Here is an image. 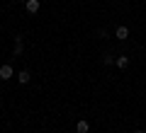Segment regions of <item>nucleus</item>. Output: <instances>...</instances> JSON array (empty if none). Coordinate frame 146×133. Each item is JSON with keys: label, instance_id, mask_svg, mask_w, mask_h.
<instances>
[{"label": "nucleus", "instance_id": "nucleus-1", "mask_svg": "<svg viewBox=\"0 0 146 133\" xmlns=\"http://www.w3.org/2000/svg\"><path fill=\"white\" fill-rule=\"evenodd\" d=\"M12 53H15V56H22V53H25V36H22V34L15 36V51H12Z\"/></svg>", "mask_w": 146, "mask_h": 133}, {"label": "nucleus", "instance_id": "nucleus-2", "mask_svg": "<svg viewBox=\"0 0 146 133\" xmlns=\"http://www.w3.org/2000/svg\"><path fill=\"white\" fill-rule=\"evenodd\" d=\"M12 75H15V70H12V66H10V63L0 66V80H10Z\"/></svg>", "mask_w": 146, "mask_h": 133}, {"label": "nucleus", "instance_id": "nucleus-3", "mask_svg": "<svg viewBox=\"0 0 146 133\" xmlns=\"http://www.w3.org/2000/svg\"><path fill=\"white\" fill-rule=\"evenodd\" d=\"M39 5H42L39 0H27V3H25V10L29 12V15H36V12H39Z\"/></svg>", "mask_w": 146, "mask_h": 133}, {"label": "nucleus", "instance_id": "nucleus-4", "mask_svg": "<svg viewBox=\"0 0 146 133\" xmlns=\"http://www.w3.org/2000/svg\"><path fill=\"white\" fill-rule=\"evenodd\" d=\"M115 36H117V39H122V41H124L127 36H129V27H124V24H122V27H117V29H115Z\"/></svg>", "mask_w": 146, "mask_h": 133}, {"label": "nucleus", "instance_id": "nucleus-5", "mask_svg": "<svg viewBox=\"0 0 146 133\" xmlns=\"http://www.w3.org/2000/svg\"><path fill=\"white\" fill-rule=\"evenodd\" d=\"M17 80H20V85H27V82L32 80V75H29V70H20V73H17Z\"/></svg>", "mask_w": 146, "mask_h": 133}, {"label": "nucleus", "instance_id": "nucleus-6", "mask_svg": "<svg viewBox=\"0 0 146 133\" xmlns=\"http://www.w3.org/2000/svg\"><path fill=\"white\" fill-rule=\"evenodd\" d=\"M76 131H78V133H88L90 131V123L85 121V119H80V121L76 123Z\"/></svg>", "mask_w": 146, "mask_h": 133}, {"label": "nucleus", "instance_id": "nucleus-7", "mask_svg": "<svg viewBox=\"0 0 146 133\" xmlns=\"http://www.w3.org/2000/svg\"><path fill=\"white\" fill-rule=\"evenodd\" d=\"M115 66H117V68H122V70H124V68L129 66V58H127V56H117V58H115Z\"/></svg>", "mask_w": 146, "mask_h": 133}, {"label": "nucleus", "instance_id": "nucleus-8", "mask_svg": "<svg viewBox=\"0 0 146 133\" xmlns=\"http://www.w3.org/2000/svg\"><path fill=\"white\" fill-rule=\"evenodd\" d=\"M102 66H115V56L105 53V56H102Z\"/></svg>", "mask_w": 146, "mask_h": 133}, {"label": "nucleus", "instance_id": "nucleus-9", "mask_svg": "<svg viewBox=\"0 0 146 133\" xmlns=\"http://www.w3.org/2000/svg\"><path fill=\"white\" fill-rule=\"evenodd\" d=\"M134 133H144V131H134Z\"/></svg>", "mask_w": 146, "mask_h": 133}, {"label": "nucleus", "instance_id": "nucleus-10", "mask_svg": "<svg viewBox=\"0 0 146 133\" xmlns=\"http://www.w3.org/2000/svg\"><path fill=\"white\" fill-rule=\"evenodd\" d=\"M20 3H27V0H20Z\"/></svg>", "mask_w": 146, "mask_h": 133}]
</instances>
